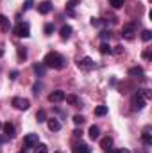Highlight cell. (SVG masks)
Here are the masks:
<instances>
[{"instance_id": "cell-1", "label": "cell", "mask_w": 152, "mask_h": 153, "mask_svg": "<svg viewBox=\"0 0 152 153\" xmlns=\"http://www.w3.org/2000/svg\"><path fill=\"white\" fill-rule=\"evenodd\" d=\"M43 64H45L47 68H52V70H63V68L66 66V59H65L61 53H57V52H50V53L45 55Z\"/></svg>"}, {"instance_id": "cell-2", "label": "cell", "mask_w": 152, "mask_h": 153, "mask_svg": "<svg viewBox=\"0 0 152 153\" xmlns=\"http://www.w3.org/2000/svg\"><path fill=\"white\" fill-rule=\"evenodd\" d=\"M13 34H14L16 38H29V36H31V27H29V23L20 22V23L13 29Z\"/></svg>"}, {"instance_id": "cell-3", "label": "cell", "mask_w": 152, "mask_h": 153, "mask_svg": "<svg viewBox=\"0 0 152 153\" xmlns=\"http://www.w3.org/2000/svg\"><path fill=\"white\" fill-rule=\"evenodd\" d=\"M122 36L125 39H134V36H136V23L134 22H131V23H125L123 25V29H122Z\"/></svg>"}, {"instance_id": "cell-4", "label": "cell", "mask_w": 152, "mask_h": 153, "mask_svg": "<svg viewBox=\"0 0 152 153\" xmlns=\"http://www.w3.org/2000/svg\"><path fill=\"white\" fill-rule=\"evenodd\" d=\"M11 105H13L14 109H18V111H27V109L31 107V102H29L27 98H18V96H14V98L11 100Z\"/></svg>"}, {"instance_id": "cell-5", "label": "cell", "mask_w": 152, "mask_h": 153, "mask_svg": "<svg viewBox=\"0 0 152 153\" xmlns=\"http://www.w3.org/2000/svg\"><path fill=\"white\" fill-rule=\"evenodd\" d=\"M145 103H147V100L141 96V93H140V91H136V93L132 94V107H134L136 111H141V109L145 107Z\"/></svg>"}, {"instance_id": "cell-6", "label": "cell", "mask_w": 152, "mask_h": 153, "mask_svg": "<svg viewBox=\"0 0 152 153\" xmlns=\"http://www.w3.org/2000/svg\"><path fill=\"white\" fill-rule=\"evenodd\" d=\"M38 134H27L23 137V150H29V148H34L38 144Z\"/></svg>"}, {"instance_id": "cell-7", "label": "cell", "mask_w": 152, "mask_h": 153, "mask_svg": "<svg viewBox=\"0 0 152 153\" xmlns=\"http://www.w3.org/2000/svg\"><path fill=\"white\" fill-rule=\"evenodd\" d=\"M65 91H61V89H56V91H52L50 94H48V102H52V103H61V102H65Z\"/></svg>"}, {"instance_id": "cell-8", "label": "cell", "mask_w": 152, "mask_h": 153, "mask_svg": "<svg viewBox=\"0 0 152 153\" xmlns=\"http://www.w3.org/2000/svg\"><path fill=\"white\" fill-rule=\"evenodd\" d=\"M77 66L81 68V70H93L95 68V62H93V59L91 57H82V59H79V62H77Z\"/></svg>"}, {"instance_id": "cell-9", "label": "cell", "mask_w": 152, "mask_h": 153, "mask_svg": "<svg viewBox=\"0 0 152 153\" xmlns=\"http://www.w3.org/2000/svg\"><path fill=\"white\" fill-rule=\"evenodd\" d=\"M2 128H4V134H5V137H7V139H13V137L16 135V128H14V125H13V123H4V125H2Z\"/></svg>"}, {"instance_id": "cell-10", "label": "cell", "mask_w": 152, "mask_h": 153, "mask_svg": "<svg viewBox=\"0 0 152 153\" xmlns=\"http://www.w3.org/2000/svg\"><path fill=\"white\" fill-rule=\"evenodd\" d=\"M47 126H48V130H50V132H59V130H61V123H59L56 117L47 119Z\"/></svg>"}, {"instance_id": "cell-11", "label": "cell", "mask_w": 152, "mask_h": 153, "mask_svg": "<svg viewBox=\"0 0 152 153\" xmlns=\"http://www.w3.org/2000/svg\"><path fill=\"white\" fill-rule=\"evenodd\" d=\"M74 153H91V146L90 144H84V143H79V144H74Z\"/></svg>"}, {"instance_id": "cell-12", "label": "cell", "mask_w": 152, "mask_h": 153, "mask_svg": "<svg viewBox=\"0 0 152 153\" xmlns=\"http://www.w3.org/2000/svg\"><path fill=\"white\" fill-rule=\"evenodd\" d=\"M50 11H52V4H50L48 0H45V2L38 4V13L39 14H48Z\"/></svg>"}, {"instance_id": "cell-13", "label": "cell", "mask_w": 152, "mask_h": 153, "mask_svg": "<svg viewBox=\"0 0 152 153\" xmlns=\"http://www.w3.org/2000/svg\"><path fill=\"white\" fill-rule=\"evenodd\" d=\"M129 75L134 76V78H143V76H145V71H143V68L134 66V68H131V70H129Z\"/></svg>"}, {"instance_id": "cell-14", "label": "cell", "mask_w": 152, "mask_h": 153, "mask_svg": "<svg viewBox=\"0 0 152 153\" xmlns=\"http://www.w3.org/2000/svg\"><path fill=\"white\" fill-rule=\"evenodd\" d=\"M72 32H74V29H72L70 25H63V27H61V30H59L61 39H68L70 36H72Z\"/></svg>"}, {"instance_id": "cell-15", "label": "cell", "mask_w": 152, "mask_h": 153, "mask_svg": "<svg viewBox=\"0 0 152 153\" xmlns=\"http://www.w3.org/2000/svg\"><path fill=\"white\" fill-rule=\"evenodd\" d=\"M88 135H90V139H93V141L99 139V137H100V130H99V126H97V125H91L90 130H88Z\"/></svg>"}, {"instance_id": "cell-16", "label": "cell", "mask_w": 152, "mask_h": 153, "mask_svg": "<svg viewBox=\"0 0 152 153\" xmlns=\"http://www.w3.org/2000/svg\"><path fill=\"white\" fill-rule=\"evenodd\" d=\"M0 29H2L4 32H7V30L11 29V22H9V18L4 16V14H0Z\"/></svg>"}, {"instance_id": "cell-17", "label": "cell", "mask_w": 152, "mask_h": 153, "mask_svg": "<svg viewBox=\"0 0 152 153\" xmlns=\"http://www.w3.org/2000/svg\"><path fill=\"white\" fill-rule=\"evenodd\" d=\"M141 139H143V143H145L147 146H150V144H152V135H150V128H145V130H143V134H141Z\"/></svg>"}, {"instance_id": "cell-18", "label": "cell", "mask_w": 152, "mask_h": 153, "mask_svg": "<svg viewBox=\"0 0 152 153\" xmlns=\"http://www.w3.org/2000/svg\"><path fill=\"white\" fill-rule=\"evenodd\" d=\"M111 146H113V139H111L109 135H108V137H102V139H100V148H104V150H109Z\"/></svg>"}, {"instance_id": "cell-19", "label": "cell", "mask_w": 152, "mask_h": 153, "mask_svg": "<svg viewBox=\"0 0 152 153\" xmlns=\"http://www.w3.org/2000/svg\"><path fill=\"white\" fill-rule=\"evenodd\" d=\"M79 4H81V0H68V2H66V11H68L70 14H74V9H75Z\"/></svg>"}, {"instance_id": "cell-20", "label": "cell", "mask_w": 152, "mask_h": 153, "mask_svg": "<svg viewBox=\"0 0 152 153\" xmlns=\"http://www.w3.org/2000/svg\"><path fill=\"white\" fill-rule=\"evenodd\" d=\"M65 100H66V103H68V105L79 107V98H77L75 94H68V96H65Z\"/></svg>"}, {"instance_id": "cell-21", "label": "cell", "mask_w": 152, "mask_h": 153, "mask_svg": "<svg viewBox=\"0 0 152 153\" xmlns=\"http://www.w3.org/2000/svg\"><path fill=\"white\" fill-rule=\"evenodd\" d=\"M32 70H34V73L38 76H45V66H43V64H34Z\"/></svg>"}, {"instance_id": "cell-22", "label": "cell", "mask_w": 152, "mask_h": 153, "mask_svg": "<svg viewBox=\"0 0 152 153\" xmlns=\"http://www.w3.org/2000/svg\"><path fill=\"white\" fill-rule=\"evenodd\" d=\"M16 53H18V59H20V61H25V59H27V50H25L23 46H18V48H16Z\"/></svg>"}, {"instance_id": "cell-23", "label": "cell", "mask_w": 152, "mask_h": 153, "mask_svg": "<svg viewBox=\"0 0 152 153\" xmlns=\"http://www.w3.org/2000/svg\"><path fill=\"white\" fill-rule=\"evenodd\" d=\"M108 114V105H99L95 107V116H106Z\"/></svg>"}, {"instance_id": "cell-24", "label": "cell", "mask_w": 152, "mask_h": 153, "mask_svg": "<svg viewBox=\"0 0 152 153\" xmlns=\"http://www.w3.org/2000/svg\"><path fill=\"white\" fill-rule=\"evenodd\" d=\"M36 121H38V123H45V121H47V112H45L43 109H39L38 112H36Z\"/></svg>"}, {"instance_id": "cell-25", "label": "cell", "mask_w": 152, "mask_h": 153, "mask_svg": "<svg viewBox=\"0 0 152 153\" xmlns=\"http://www.w3.org/2000/svg\"><path fill=\"white\" fill-rule=\"evenodd\" d=\"M34 153H48V146L47 144H36L34 146Z\"/></svg>"}, {"instance_id": "cell-26", "label": "cell", "mask_w": 152, "mask_h": 153, "mask_svg": "<svg viewBox=\"0 0 152 153\" xmlns=\"http://www.w3.org/2000/svg\"><path fill=\"white\" fill-rule=\"evenodd\" d=\"M123 4H125V0H109V5H111L113 9H120V7H123Z\"/></svg>"}, {"instance_id": "cell-27", "label": "cell", "mask_w": 152, "mask_h": 153, "mask_svg": "<svg viewBox=\"0 0 152 153\" xmlns=\"http://www.w3.org/2000/svg\"><path fill=\"white\" fill-rule=\"evenodd\" d=\"M99 50H100V53H104V55H106V53H111V46H109L108 43H102Z\"/></svg>"}, {"instance_id": "cell-28", "label": "cell", "mask_w": 152, "mask_h": 153, "mask_svg": "<svg viewBox=\"0 0 152 153\" xmlns=\"http://www.w3.org/2000/svg\"><path fill=\"white\" fill-rule=\"evenodd\" d=\"M43 32H45V36H50V34L54 32V25H52V23H47V25L43 27Z\"/></svg>"}, {"instance_id": "cell-29", "label": "cell", "mask_w": 152, "mask_h": 153, "mask_svg": "<svg viewBox=\"0 0 152 153\" xmlns=\"http://www.w3.org/2000/svg\"><path fill=\"white\" fill-rule=\"evenodd\" d=\"M111 53H114V55H122V53H123V46H122V45H116L114 48H111Z\"/></svg>"}, {"instance_id": "cell-30", "label": "cell", "mask_w": 152, "mask_h": 153, "mask_svg": "<svg viewBox=\"0 0 152 153\" xmlns=\"http://www.w3.org/2000/svg\"><path fill=\"white\" fill-rule=\"evenodd\" d=\"M141 39H143L145 43H149V41L152 39V32L150 30H143V32H141Z\"/></svg>"}, {"instance_id": "cell-31", "label": "cell", "mask_w": 152, "mask_h": 153, "mask_svg": "<svg viewBox=\"0 0 152 153\" xmlns=\"http://www.w3.org/2000/svg\"><path fill=\"white\" fill-rule=\"evenodd\" d=\"M84 121H86V119H84V116H82V114H75V116H74V123H75L77 126H79V125H82Z\"/></svg>"}, {"instance_id": "cell-32", "label": "cell", "mask_w": 152, "mask_h": 153, "mask_svg": "<svg viewBox=\"0 0 152 153\" xmlns=\"http://www.w3.org/2000/svg\"><path fill=\"white\" fill-rule=\"evenodd\" d=\"M140 93H141V96H143L145 100H150V98H152V93L149 91V89H141Z\"/></svg>"}, {"instance_id": "cell-33", "label": "cell", "mask_w": 152, "mask_h": 153, "mask_svg": "<svg viewBox=\"0 0 152 153\" xmlns=\"http://www.w3.org/2000/svg\"><path fill=\"white\" fill-rule=\"evenodd\" d=\"M32 5H34V0H25L23 2V11H29Z\"/></svg>"}, {"instance_id": "cell-34", "label": "cell", "mask_w": 152, "mask_h": 153, "mask_svg": "<svg viewBox=\"0 0 152 153\" xmlns=\"http://www.w3.org/2000/svg\"><path fill=\"white\" fill-rule=\"evenodd\" d=\"M91 25L93 27H102V20L100 18H91Z\"/></svg>"}, {"instance_id": "cell-35", "label": "cell", "mask_w": 152, "mask_h": 153, "mask_svg": "<svg viewBox=\"0 0 152 153\" xmlns=\"http://www.w3.org/2000/svg\"><path fill=\"white\" fill-rule=\"evenodd\" d=\"M100 38L102 39H109L111 38V30H102V32H100Z\"/></svg>"}, {"instance_id": "cell-36", "label": "cell", "mask_w": 152, "mask_h": 153, "mask_svg": "<svg viewBox=\"0 0 152 153\" xmlns=\"http://www.w3.org/2000/svg\"><path fill=\"white\" fill-rule=\"evenodd\" d=\"M39 89H41V84H34V85H32V93H34V94H36V96H38L39 93H41V91H39Z\"/></svg>"}, {"instance_id": "cell-37", "label": "cell", "mask_w": 152, "mask_h": 153, "mask_svg": "<svg viewBox=\"0 0 152 153\" xmlns=\"http://www.w3.org/2000/svg\"><path fill=\"white\" fill-rule=\"evenodd\" d=\"M16 76H18V71H16V70H13V71L9 73V78H11V80H16Z\"/></svg>"}, {"instance_id": "cell-38", "label": "cell", "mask_w": 152, "mask_h": 153, "mask_svg": "<svg viewBox=\"0 0 152 153\" xmlns=\"http://www.w3.org/2000/svg\"><path fill=\"white\" fill-rule=\"evenodd\" d=\"M74 135H75V137H81V135H82V130L75 128V130H74Z\"/></svg>"}, {"instance_id": "cell-39", "label": "cell", "mask_w": 152, "mask_h": 153, "mask_svg": "<svg viewBox=\"0 0 152 153\" xmlns=\"http://www.w3.org/2000/svg\"><path fill=\"white\" fill-rule=\"evenodd\" d=\"M143 57H145V59H149V57H150V52H149V50H147V52H143Z\"/></svg>"}, {"instance_id": "cell-40", "label": "cell", "mask_w": 152, "mask_h": 153, "mask_svg": "<svg viewBox=\"0 0 152 153\" xmlns=\"http://www.w3.org/2000/svg\"><path fill=\"white\" fill-rule=\"evenodd\" d=\"M116 153H129V152H127V150H118Z\"/></svg>"}, {"instance_id": "cell-41", "label": "cell", "mask_w": 152, "mask_h": 153, "mask_svg": "<svg viewBox=\"0 0 152 153\" xmlns=\"http://www.w3.org/2000/svg\"><path fill=\"white\" fill-rule=\"evenodd\" d=\"M106 153H116V152H114V150H111V148H109V152H108V150H106Z\"/></svg>"}, {"instance_id": "cell-42", "label": "cell", "mask_w": 152, "mask_h": 153, "mask_svg": "<svg viewBox=\"0 0 152 153\" xmlns=\"http://www.w3.org/2000/svg\"><path fill=\"white\" fill-rule=\"evenodd\" d=\"M18 153H27V150H23V152H18Z\"/></svg>"}, {"instance_id": "cell-43", "label": "cell", "mask_w": 152, "mask_h": 153, "mask_svg": "<svg viewBox=\"0 0 152 153\" xmlns=\"http://www.w3.org/2000/svg\"><path fill=\"white\" fill-rule=\"evenodd\" d=\"M0 128H2V123H0Z\"/></svg>"}]
</instances>
